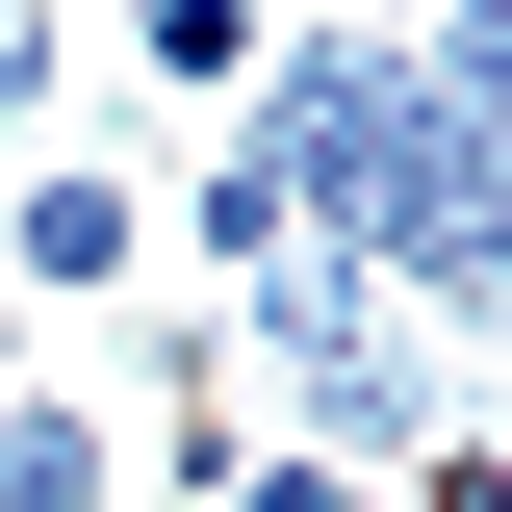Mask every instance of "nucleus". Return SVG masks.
<instances>
[{"label":"nucleus","instance_id":"obj_1","mask_svg":"<svg viewBox=\"0 0 512 512\" xmlns=\"http://www.w3.org/2000/svg\"><path fill=\"white\" fill-rule=\"evenodd\" d=\"M103 282H154V180H103V154H0V308L52 333V308H103Z\"/></svg>","mask_w":512,"mask_h":512},{"label":"nucleus","instance_id":"obj_2","mask_svg":"<svg viewBox=\"0 0 512 512\" xmlns=\"http://www.w3.org/2000/svg\"><path fill=\"white\" fill-rule=\"evenodd\" d=\"M0 512H128V410L103 384H52V359L0 384Z\"/></svg>","mask_w":512,"mask_h":512},{"label":"nucleus","instance_id":"obj_3","mask_svg":"<svg viewBox=\"0 0 512 512\" xmlns=\"http://www.w3.org/2000/svg\"><path fill=\"white\" fill-rule=\"evenodd\" d=\"M103 26L154 103H256V52H282V0H103Z\"/></svg>","mask_w":512,"mask_h":512},{"label":"nucleus","instance_id":"obj_4","mask_svg":"<svg viewBox=\"0 0 512 512\" xmlns=\"http://www.w3.org/2000/svg\"><path fill=\"white\" fill-rule=\"evenodd\" d=\"M77 128V0H0V154H52Z\"/></svg>","mask_w":512,"mask_h":512},{"label":"nucleus","instance_id":"obj_5","mask_svg":"<svg viewBox=\"0 0 512 512\" xmlns=\"http://www.w3.org/2000/svg\"><path fill=\"white\" fill-rule=\"evenodd\" d=\"M205 512H384V487H359V461H308V436H231V487H205Z\"/></svg>","mask_w":512,"mask_h":512},{"label":"nucleus","instance_id":"obj_6","mask_svg":"<svg viewBox=\"0 0 512 512\" xmlns=\"http://www.w3.org/2000/svg\"><path fill=\"white\" fill-rule=\"evenodd\" d=\"M333 26H436V0H333Z\"/></svg>","mask_w":512,"mask_h":512},{"label":"nucleus","instance_id":"obj_7","mask_svg":"<svg viewBox=\"0 0 512 512\" xmlns=\"http://www.w3.org/2000/svg\"><path fill=\"white\" fill-rule=\"evenodd\" d=\"M0 384H26V308H0Z\"/></svg>","mask_w":512,"mask_h":512}]
</instances>
